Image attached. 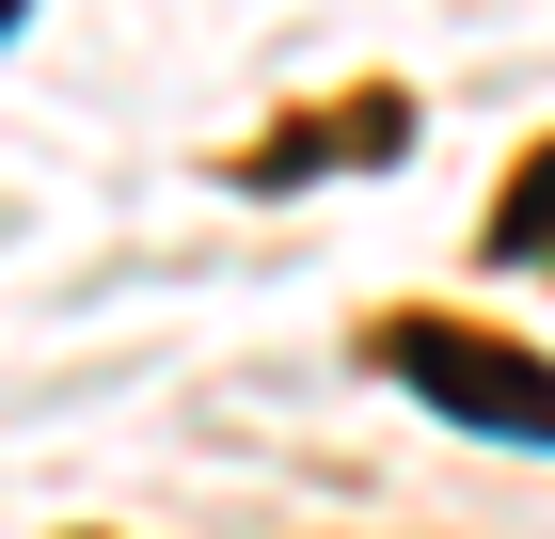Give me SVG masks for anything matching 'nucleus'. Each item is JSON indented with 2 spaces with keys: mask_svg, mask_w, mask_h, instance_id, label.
<instances>
[{
  "mask_svg": "<svg viewBox=\"0 0 555 539\" xmlns=\"http://www.w3.org/2000/svg\"><path fill=\"white\" fill-rule=\"evenodd\" d=\"M382 365L413 381L428 413L492 428V445H555V365L508 349V333H476V318H382Z\"/></svg>",
  "mask_w": 555,
  "mask_h": 539,
  "instance_id": "1",
  "label": "nucleus"
},
{
  "mask_svg": "<svg viewBox=\"0 0 555 539\" xmlns=\"http://www.w3.org/2000/svg\"><path fill=\"white\" fill-rule=\"evenodd\" d=\"M492 254H508V270H524V254H555V143L492 191Z\"/></svg>",
  "mask_w": 555,
  "mask_h": 539,
  "instance_id": "2",
  "label": "nucleus"
}]
</instances>
